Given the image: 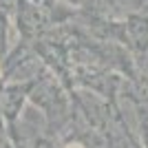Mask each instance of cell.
<instances>
[{
  "mask_svg": "<svg viewBox=\"0 0 148 148\" xmlns=\"http://www.w3.org/2000/svg\"><path fill=\"white\" fill-rule=\"evenodd\" d=\"M66 148H84V146H82V144H69Z\"/></svg>",
  "mask_w": 148,
  "mask_h": 148,
  "instance_id": "1",
  "label": "cell"
}]
</instances>
